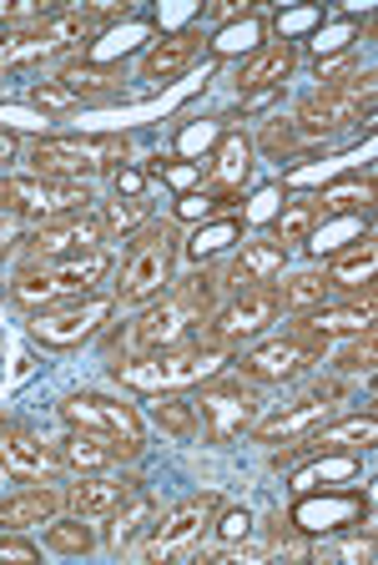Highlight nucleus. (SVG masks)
<instances>
[{
    "mask_svg": "<svg viewBox=\"0 0 378 565\" xmlns=\"http://www.w3.org/2000/svg\"><path fill=\"white\" fill-rule=\"evenodd\" d=\"M152 520H156V500H152V490L137 480L127 490V500H121V505L107 515V525H111L107 530V545H111V551H131V545L152 530Z\"/></svg>",
    "mask_w": 378,
    "mask_h": 565,
    "instance_id": "22",
    "label": "nucleus"
},
{
    "mask_svg": "<svg viewBox=\"0 0 378 565\" xmlns=\"http://www.w3.org/2000/svg\"><path fill=\"white\" fill-rule=\"evenodd\" d=\"M318 223H323V202H318V198H293V202H283V217H278V243H283V247L307 243Z\"/></svg>",
    "mask_w": 378,
    "mask_h": 565,
    "instance_id": "30",
    "label": "nucleus"
},
{
    "mask_svg": "<svg viewBox=\"0 0 378 565\" xmlns=\"http://www.w3.org/2000/svg\"><path fill=\"white\" fill-rule=\"evenodd\" d=\"M11 243H15V227H11V217H6V212H0V258H6V253H11Z\"/></svg>",
    "mask_w": 378,
    "mask_h": 565,
    "instance_id": "42",
    "label": "nucleus"
},
{
    "mask_svg": "<svg viewBox=\"0 0 378 565\" xmlns=\"http://www.w3.org/2000/svg\"><path fill=\"white\" fill-rule=\"evenodd\" d=\"M293 61H298L293 41H268L262 51H252V56L242 61V71H237V92H248V96L262 102L272 86H283V76L293 71Z\"/></svg>",
    "mask_w": 378,
    "mask_h": 565,
    "instance_id": "21",
    "label": "nucleus"
},
{
    "mask_svg": "<svg viewBox=\"0 0 378 565\" xmlns=\"http://www.w3.org/2000/svg\"><path fill=\"white\" fill-rule=\"evenodd\" d=\"M213 525H217V541L223 545H237V541H248V530H252V515L248 510H217L213 515Z\"/></svg>",
    "mask_w": 378,
    "mask_h": 565,
    "instance_id": "36",
    "label": "nucleus"
},
{
    "mask_svg": "<svg viewBox=\"0 0 378 565\" xmlns=\"http://www.w3.org/2000/svg\"><path fill=\"white\" fill-rule=\"evenodd\" d=\"M217 510H223V494H217V490L182 500V505L172 510L162 525H152V541L142 545V555H147V561H172V555H187L192 541H197L202 530L213 525Z\"/></svg>",
    "mask_w": 378,
    "mask_h": 565,
    "instance_id": "13",
    "label": "nucleus"
},
{
    "mask_svg": "<svg viewBox=\"0 0 378 565\" xmlns=\"http://www.w3.org/2000/svg\"><path fill=\"white\" fill-rule=\"evenodd\" d=\"M61 510V494L56 490H21V494H6L0 500V530H11V535H21V530H36L46 525L51 515Z\"/></svg>",
    "mask_w": 378,
    "mask_h": 565,
    "instance_id": "25",
    "label": "nucleus"
},
{
    "mask_svg": "<svg viewBox=\"0 0 378 565\" xmlns=\"http://www.w3.org/2000/svg\"><path fill=\"white\" fill-rule=\"evenodd\" d=\"M227 243H237V223H207L197 227V237H192V258H217Z\"/></svg>",
    "mask_w": 378,
    "mask_h": 565,
    "instance_id": "34",
    "label": "nucleus"
},
{
    "mask_svg": "<svg viewBox=\"0 0 378 565\" xmlns=\"http://www.w3.org/2000/svg\"><path fill=\"white\" fill-rule=\"evenodd\" d=\"M46 551H56V555H91L96 551V535H91V525H86L82 515H66V520L51 515L46 520Z\"/></svg>",
    "mask_w": 378,
    "mask_h": 565,
    "instance_id": "31",
    "label": "nucleus"
},
{
    "mask_svg": "<svg viewBox=\"0 0 378 565\" xmlns=\"http://www.w3.org/2000/svg\"><path fill=\"white\" fill-rule=\"evenodd\" d=\"M217 303V273H192L182 278L166 298H152L142 313L131 318L127 329L117 333V353H152V349H172V343H192L197 323L213 313Z\"/></svg>",
    "mask_w": 378,
    "mask_h": 565,
    "instance_id": "1",
    "label": "nucleus"
},
{
    "mask_svg": "<svg viewBox=\"0 0 378 565\" xmlns=\"http://www.w3.org/2000/svg\"><path fill=\"white\" fill-rule=\"evenodd\" d=\"M343 394V384H318L313 394H303L298 404H288L283 414H272V419H258L252 424V435L258 439H303L313 424H323V414H328V404Z\"/></svg>",
    "mask_w": 378,
    "mask_h": 565,
    "instance_id": "16",
    "label": "nucleus"
},
{
    "mask_svg": "<svg viewBox=\"0 0 378 565\" xmlns=\"http://www.w3.org/2000/svg\"><path fill=\"white\" fill-rule=\"evenodd\" d=\"M252 35H258V25H242V31H227L223 35V51H237V46H252Z\"/></svg>",
    "mask_w": 378,
    "mask_h": 565,
    "instance_id": "41",
    "label": "nucleus"
},
{
    "mask_svg": "<svg viewBox=\"0 0 378 565\" xmlns=\"http://www.w3.org/2000/svg\"><path fill=\"white\" fill-rule=\"evenodd\" d=\"M278 323V298H272V288H248V294H233L223 308H213V313L197 323V343H207V349H242L248 339H262V333Z\"/></svg>",
    "mask_w": 378,
    "mask_h": 565,
    "instance_id": "7",
    "label": "nucleus"
},
{
    "mask_svg": "<svg viewBox=\"0 0 378 565\" xmlns=\"http://www.w3.org/2000/svg\"><path fill=\"white\" fill-rule=\"evenodd\" d=\"M374 339H378V329L368 323V329L358 333V339L348 343V349H343V359H338L343 374H368V369H374Z\"/></svg>",
    "mask_w": 378,
    "mask_h": 565,
    "instance_id": "35",
    "label": "nucleus"
},
{
    "mask_svg": "<svg viewBox=\"0 0 378 565\" xmlns=\"http://www.w3.org/2000/svg\"><path fill=\"white\" fill-rule=\"evenodd\" d=\"M217 369H223V349H207V343L192 339V343H172V349L131 353L111 374H117V384L142 388V394H172V388L217 379Z\"/></svg>",
    "mask_w": 378,
    "mask_h": 565,
    "instance_id": "3",
    "label": "nucleus"
},
{
    "mask_svg": "<svg viewBox=\"0 0 378 565\" xmlns=\"http://www.w3.org/2000/svg\"><path fill=\"white\" fill-rule=\"evenodd\" d=\"M0 429H6V424H0Z\"/></svg>",
    "mask_w": 378,
    "mask_h": 565,
    "instance_id": "44",
    "label": "nucleus"
},
{
    "mask_svg": "<svg viewBox=\"0 0 378 565\" xmlns=\"http://www.w3.org/2000/svg\"><path fill=\"white\" fill-rule=\"evenodd\" d=\"M147 217H152V202H147V198H127V202H117V207L101 212L107 233H131V227H142Z\"/></svg>",
    "mask_w": 378,
    "mask_h": 565,
    "instance_id": "33",
    "label": "nucleus"
},
{
    "mask_svg": "<svg viewBox=\"0 0 378 565\" xmlns=\"http://www.w3.org/2000/svg\"><path fill=\"white\" fill-rule=\"evenodd\" d=\"M192 409L207 424V439H237L262 419V394L258 384H242V379H207Z\"/></svg>",
    "mask_w": 378,
    "mask_h": 565,
    "instance_id": "11",
    "label": "nucleus"
},
{
    "mask_svg": "<svg viewBox=\"0 0 378 565\" xmlns=\"http://www.w3.org/2000/svg\"><path fill=\"white\" fill-rule=\"evenodd\" d=\"M252 177V141L242 131H227L223 147H217V167H213V188L217 192H233L242 188Z\"/></svg>",
    "mask_w": 378,
    "mask_h": 565,
    "instance_id": "29",
    "label": "nucleus"
},
{
    "mask_svg": "<svg viewBox=\"0 0 378 565\" xmlns=\"http://www.w3.org/2000/svg\"><path fill=\"white\" fill-rule=\"evenodd\" d=\"M152 414H156V424H162L172 439H192V435H197V409H192V399H177V394H156Z\"/></svg>",
    "mask_w": 378,
    "mask_h": 565,
    "instance_id": "32",
    "label": "nucleus"
},
{
    "mask_svg": "<svg viewBox=\"0 0 378 565\" xmlns=\"http://www.w3.org/2000/svg\"><path fill=\"white\" fill-rule=\"evenodd\" d=\"M11 157H15V137H11V131H0V167L11 162Z\"/></svg>",
    "mask_w": 378,
    "mask_h": 565,
    "instance_id": "43",
    "label": "nucleus"
},
{
    "mask_svg": "<svg viewBox=\"0 0 378 565\" xmlns=\"http://www.w3.org/2000/svg\"><path fill=\"white\" fill-rule=\"evenodd\" d=\"M117 313V298L107 294H86V298H72V303H56V308H41L31 318V339L41 349H82L86 339L101 333V323H111Z\"/></svg>",
    "mask_w": 378,
    "mask_h": 565,
    "instance_id": "9",
    "label": "nucleus"
},
{
    "mask_svg": "<svg viewBox=\"0 0 378 565\" xmlns=\"http://www.w3.org/2000/svg\"><path fill=\"white\" fill-rule=\"evenodd\" d=\"M192 56H197V35L177 31V35H166V41H156V46L142 56V76L147 82H172Z\"/></svg>",
    "mask_w": 378,
    "mask_h": 565,
    "instance_id": "28",
    "label": "nucleus"
},
{
    "mask_svg": "<svg viewBox=\"0 0 378 565\" xmlns=\"http://www.w3.org/2000/svg\"><path fill=\"white\" fill-rule=\"evenodd\" d=\"M368 323H374V303H338V308H313V313H298L293 329L303 333V339L323 343L328 349L333 339H348V333H364Z\"/></svg>",
    "mask_w": 378,
    "mask_h": 565,
    "instance_id": "20",
    "label": "nucleus"
},
{
    "mask_svg": "<svg viewBox=\"0 0 378 565\" xmlns=\"http://www.w3.org/2000/svg\"><path fill=\"white\" fill-rule=\"evenodd\" d=\"M31 31H36V51H41V56H56V51H76L82 41H91V35H96V15L91 11H51V15H41Z\"/></svg>",
    "mask_w": 378,
    "mask_h": 565,
    "instance_id": "23",
    "label": "nucleus"
},
{
    "mask_svg": "<svg viewBox=\"0 0 378 565\" xmlns=\"http://www.w3.org/2000/svg\"><path fill=\"white\" fill-rule=\"evenodd\" d=\"M36 545L21 541V535H11V530H0V561H36Z\"/></svg>",
    "mask_w": 378,
    "mask_h": 565,
    "instance_id": "39",
    "label": "nucleus"
},
{
    "mask_svg": "<svg viewBox=\"0 0 378 565\" xmlns=\"http://www.w3.org/2000/svg\"><path fill=\"white\" fill-rule=\"evenodd\" d=\"M137 480H117V475H107V470H96V475H82L76 484H66V494H61V505L72 510V515H82V520H107L111 510L127 500V490Z\"/></svg>",
    "mask_w": 378,
    "mask_h": 565,
    "instance_id": "19",
    "label": "nucleus"
},
{
    "mask_svg": "<svg viewBox=\"0 0 378 565\" xmlns=\"http://www.w3.org/2000/svg\"><path fill=\"white\" fill-rule=\"evenodd\" d=\"M374 268H378V247H374V237H364V243H354L348 253H333V263H328V288H343V294H364V298H374V288H368V278H374Z\"/></svg>",
    "mask_w": 378,
    "mask_h": 565,
    "instance_id": "24",
    "label": "nucleus"
},
{
    "mask_svg": "<svg viewBox=\"0 0 378 565\" xmlns=\"http://www.w3.org/2000/svg\"><path fill=\"white\" fill-rule=\"evenodd\" d=\"M31 102H36V106H72L76 92H66L61 82H46V86H36V92H31Z\"/></svg>",
    "mask_w": 378,
    "mask_h": 565,
    "instance_id": "40",
    "label": "nucleus"
},
{
    "mask_svg": "<svg viewBox=\"0 0 378 565\" xmlns=\"http://www.w3.org/2000/svg\"><path fill=\"white\" fill-rule=\"evenodd\" d=\"M0 465H6L11 475H31V480L66 470L61 445H46V439H36L31 429H11V424L0 429Z\"/></svg>",
    "mask_w": 378,
    "mask_h": 565,
    "instance_id": "17",
    "label": "nucleus"
},
{
    "mask_svg": "<svg viewBox=\"0 0 378 565\" xmlns=\"http://www.w3.org/2000/svg\"><path fill=\"white\" fill-rule=\"evenodd\" d=\"M328 278H323L318 268H303L293 273V278H283L278 288H272V298H278V313H313V308L328 303Z\"/></svg>",
    "mask_w": 378,
    "mask_h": 565,
    "instance_id": "27",
    "label": "nucleus"
},
{
    "mask_svg": "<svg viewBox=\"0 0 378 565\" xmlns=\"http://www.w3.org/2000/svg\"><path fill=\"white\" fill-rule=\"evenodd\" d=\"M121 157H127V141L121 137H46L31 147V172L82 182V177L111 172Z\"/></svg>",
    "mask_w": 378,
    "mask_h": 565,
    "instance_id": "6",
    "label": "nucleus"
},
{
    "mask_svg": "<svg viewBox=\"0 0 378 565\" xmlns=\"http://www.w3.org/2000/svg\"><path fill=\"white\" fill-rule=\"evenodd\" d=\"M378 439V419L374 414H354V419H338V424H313L303 435L307 455H323V449H358V445H374Z\"/></svg>",
    "mask_w": 378,
    "mask_h": 565,
    "instance_id": "26",
    "label": "nucleus"
},
{
    "mask_svg": "<svg viewBox=\"0 0 378 565\" xmlns=\"http://www.w3.org/2000/svg\"><path fill=\"white\" fill-rule=\"evenodd\" d=\"M374 111V71H354L348 82H333L323 92H313L293 117L298 137H333V131L354 127Z\"/></svg>",
    "mask_w": 378,
    "mask_h": 565,
    "instance_id": "4",
    "label": "nucleus"
},
{
    "mask_svg": "<svg viewBox=\"0 0 378 565\" xmlns=\"http://www.w3.org/2000/svg\"><path fill=\"white\" fill-rule=\"evenodd\" d=\"M288 268V247L278 237H248L237 247V258L223 268L217 288H233V294H248V288H268L272 278H283Z\"/></svg>",
    "mask_w": 378,
    "mask_h": 565,
    "instance_id": "15",
    "label": "nucleus"
},
{
    "mask_svg": "<svg viewBox=\"0 0 378 565\" xmlns=\"http://www.w3.org/2000/svg\"><path fill=\"white\" fill-rule=\"evenodd\" d=\"M91 192L86 182H66V177H0V212L6 217H25V223H51L66 212H86Z\"/></svg>",
    "mask_w": 378,
    "mask_h": 565,
    "instance_id": "5",
    "label": "nucleus"
},
{
    "mask_svg": "<svg viewBox=\"0 0 378 565\" xmlns=\"http://www.w3.org/2000/svg\"><path fill=\"white\" fill-rule=\"evenodd\" d=\"M142 445H127V439H111V435H96V429H72L61 439V459L82 475H96V470H111L117 459H137Z\"/></svg>",
    "mask_w": 378,
    "mask_h": 565,
    "instance_id": "18",
    "label": "nucleus"
},
{
    "mask_svg": "<svg viewBox=\"0 0 378 565\" xmlns=\"http://www.w3.org/2000/svg\"><path fill=\"white\" fill-rule=\"evenodd\" d=\"M56 409L72 429H96V435L142 445V414L131 409V404H121V399H107V394H72V399H61Z\"/></svg>",
    "mask_w": 378,
    "mask_h": 565,
    "instance_id": "14",
    "label": "nucleus"
},
{
    "mask_svg": "<svg viewBox=\"0 0 378 565\" xmlns=\"http://www.w3.org/2000/svg\"><path fill=\"white\" fill-rule=\"evenodd\" d=\"M111 273V253L107 243L91 247V253H76V258H56V263H25L11 278V298L31 313L56 303H72V298H86L96 282Z\"/></svg>",
    "mask_w": 378,
    "mask_h": 565,
    "instance_id": "2",
    "label": "nucleus"
},
{
    "mask_svg": "<svg viewBox=\"0 0 378 565\" xmlns=\"http://www.w3.org/2000/svg\"><path fill=\"white\" fill-rule=\"evenodd\" d=\"M172 263H177V227L152 223L131 243V258L121 268V303L142 308L152 298H162V288L172 282Z\"/></svg>",
    "mask_w": 378,
    "mask_h": 565,
    "instance_id": "8",
    "label": "nucleus"
},
{
    "mask_svg": "<svg viewBox=\"0 0 378 565\" xmlns=\"http://www.w3.org/2000/svg\"><path fill=\"white\" fill-rule=\"evenodd\" d=\"M258 147H262V152H272V157L293 152V147H298L293 121H268V127H262V137H258Z\"/></svg>",
    "mask_w": 378,
    "mask_h": 565,
    "instance_id": "37",
    "label": "nucleus"
},
{
    "mask_svg": "<svg viewBox=\"0 0 378 565\" xmlns=\"http://www.w3.org/2000/svg\"><path fill=\"white\" fill-rule=\"evenodd\" d=\"M107 243V223L101 212H66V217H51L36 233L21 243L25 263H56V258H76V253H91V247Z\"/></svg>",
    "mask_w": 378,
    "mask_h": 565,
    "instance_id": "12",
    "label": "nucleus"
},
{
    "mask_svg": "<svg viewBox=\"0 0 378 565\" xmlns=\"http://www.w3.org/2000/svg\"><path fill=\"white\" fill-rule=\"evenodd\" d=\"M323 212H348V207H358V202H368V182L364 188H333V192H323Z\"/></svg>",
    "mask_w": 378,
    "mask_h": 565,
    "instance_id": "38",
    "label": "nucleus"
},
{
    "mask_svg": "<svg viewBox=\"0 0 378 565\" xmlns=\"http://www.w3.org/2000/svg\"><path fill=\"white\" fill-rule=\"evenodd\" d=\"M318 359H323V343L288 329V333L248 343V349L237 353V374L248 379V384H288V379H298L307 364H318Z\"/></svg>",
    "mask_w": 378,
    "mask_h": 565,
    "instance_id": "10",
    "label": "nucleus"
}]
</instances>
